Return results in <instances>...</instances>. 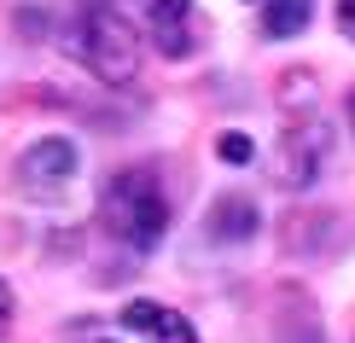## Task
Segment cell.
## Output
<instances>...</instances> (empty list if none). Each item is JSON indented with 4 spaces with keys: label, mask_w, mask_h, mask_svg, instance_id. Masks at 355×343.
<instances>
[{
    "label": "cell",
    "mask_w": 355,
    "mask_h": 343,
    "mask_svg": "<svg viewBox=\"0 0 355 343\" xmlns=\"http://www.w3.org/2000/svg\"><path fill=\"white\" fill-rule=\"evenodd\" d=\"M64 53L87 64V76L105 87H128L140 76V29L105 0H76L64 24Z\"/></svg>",
    "instance_id": "6da1fadb"
},
{
    "label": "cell",
    "mask_w": 355,
    "mask_h": 343,
    "mask_svg": "<svg viewBox=\"0 0 355 343\" xmlns=\"http://www.w3.org/2000/svg\"><path fill=\"white\" fill-rule=\"evenodd\" d=\"M99 221H105V233L116 245H128L135 256L164 245L169 233V198H164V181H157L152 163H128V169H116L105 192H99Z\"/></svg>",
    "instance_id": "7a4b0ae2"
},
{
    "label": "cell",
    "mask_w": 355,
    "mask_h": 343,
    "mask_svg": "<svg viewBox=\"0 0 355 343\" xmlns=\"http://www.w3.org/2000/svg\"><path fill=\"white\" fill-rule=\"evenodd\" d=\"M327 157H332V128L320 116H303V123L286 128V140L274 152V181L286 192H309L320 181V169H327Z\"/></svg>",
    "instance_id": "3957f363"
},
{
    "label": "cell",
    "mask_w": 355,
    "mask_h": 343,
    "mask_svg": "<svg viewBox=\"0 0 355 343\" xmlns=\"http://www.w3.org/2000/svg\"><path fill=\"white\" fill-rule=\"evenodd\" d=\"M76 169H82L76 140H64V134H47V140H35V146L18 157V186L29 192V198L53 204V198H64V192H70Z\"/></svg>",
    "instance_id": "277c9868"
},
{
    "label": "cell",
    "mask_w": 355,
    "mask_h": 343,
    "mask_svg": "<svg viewBox=\"0 0 355 343\" xmlns=\"http://www.w3.org/2000/svg\"><path fill=\"white\" fill-rule=\"evenodd\" d=\"M146 35L164 58H192L204 41V18L192 0H146Z\"/></svg>",
    "instance_id": "5b68a950"
},
{
    "label": "cell",
    "mask_w": 355,
    "mask_h": 343,
    "mask_svg": "<svg viewBox=\"0 0 355 343\" xmlns=\"http://www.w3.org/2000/svg\"><path fill=\"white\" fill-rule=\"evenodd\" d=\"M257 227H262V210L245 192H221L210 210H204V238H210V245H245Z\"/></svg>",
    "instance_id": "8992f818"
},
{
    "label": "cell",
    "mask_w": 355,
    "mask_h": 343,
    "mask_svg": "<svg viewBox=\"0 0 355 343\" xmlns=\"http://www.w3.org/2000/svg\"><path fill=\"white\" fill-rule=\"evenodd\" d=\"M309 18H315V0H262V35H274V41L303 35Z\"/></svg>",
    "instance_id": "52a82bcc"
},
{
    "label": "cell",
    "mask_w": 355,
    "mask_h": 343,
    "mask_svg": "<svg viewBox=\"0 0 355 343\" xmlns=\"http://www.w3.org/2000/svg\"><path fill=\"white\" fill-rule=\"evenodd\" d=\"M216 157L233 163V169H245V163H257V140H250V134H239V128H227V134L216 140Z\"/></svg>",
    "instance_id": "ba28073f"
},
{
    "label": "cell",
    "mask_w": 355,
    "mask_h": 343,
    "mask_svg": "<svg viewBox=\"0 0 355 343\" xmlns=\"http://www.w3.org/2000/svg\"><path fill=\"white\" fill-rule=\"evenodd\" d=\"M146 337H152V343H198L192 320H187V315H175V308H164V315H157V326H152Z\"/></svg>",
    "instance_id": "9c48e42d"
},
{
    "label": "cell",
    "mask_w": 355,
    "mask_h": 343,
    "mask_svg": "<svg viewBox=\"0 0 355 343\" xmlns=\"http://www.w3.org/2000/svg\"><path fill=\"white\" fill-rule=\"evenodd\" d=\"M157 315H164V303H146V297H135V303L123 308V326H128V332H152Z\"/></svg>",
    "instance_id": "30bf717a"
},
{
    "label": "cell",
    "mask_w": 355,
    "mask_h": 343,
    "mask_svg": "<svg viewBox=\"0 0 355 343\" xmlns=\"http://www.w3.org/2000/svg\"><path fill=\"white\" fill-rule=\"evenodd\" d=\"M338 29L355 41V0H338Z\"/></svg>",
    "instance_id": "8fae6325"
},
{
    "label": "cell",
    "mask_w": 355,
    "mask_h": 343,
    "mask_svg": "<svg viewBox=\"0 0 355 343\" xmlns=\"http://www.w3.org/2000/svg\"><path fill=\"white\" fill-rule=\"evenodd\" d=\"M6 326H12V285L0 279V337H6Z\"/></svg>",
    "instance_id": "7c38bea8"
},
{
    "label": "cell",
    "mask_w": 355,
    "mask_h": 343,
    "mask_svg": "<svg viewBox=\"0 0 355 343\" xmlns=\"http://www.w3.org/2000/svg\"><path fill=\"white\" fill-rule=\"evenodd\" d=\"M349 128H355V87H349Z\"/></svg>",
    "instance_id": "4fadbf2b"
}]
</instances>
